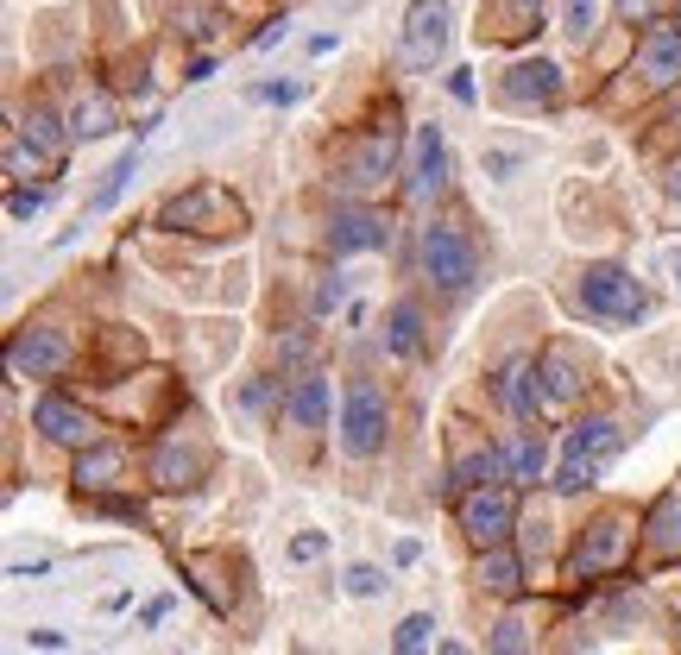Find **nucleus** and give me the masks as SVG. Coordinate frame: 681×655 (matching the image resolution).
Wrapping results in <instances>:
<instances>
[{
  "label": "nucleus",
  "mask_w": 681,
  "mask_h": 655,
  "mask_svg": "<svg viewBox=\"0 0 681 655\" xmlns=\"http://www.w3.org/2000/svg\"><path fill=\"white\" fill-rule=\"evenodd\" d=\"M341 296H348V278H341V271H329V278L316 284V315H329V309L341 303Z\"/></svg>",
  "instance_id": "32"
},
{
  "label": "nucleus",
  "mask_w": 681,
  "mask_h": 655,
  "mask_svg": "<svg viewBox=\"0 0 681 655\" xmlns=\"http://www.w3.org/2000/svg\"><path fill=\"white\" fill-rule=\"evenodd\" d=\"M158 221H164V228L221 233V228H240V202H228V195H221V190H190V195H171Z\"/></svg>",
  "instance_id": "7"
},
{
  "label": "nucleus",
  "mask_w": 681,
  "mask_h": 655,
  "mask_svg": "<svg viewBox=\"0 0 681 655\" xmlns=\"http://www.w3.org/2000/svg\"><path fill=\"white\" fill-rule=\"evenodd\" d=\"M429 643H435V617L429 612H410L404 624H398V636H391V649H429Z\"/></svg>",
  "instance_id": "29"
},
{
  "label": "nucleus",
  "mask_w": 681,
  "mask_h": 655,
  "mask_svg": "<svg viewBox=\"0 0 681 655\" xmlns=\"http://www.w3.org/2000/svg\"><path fill=\"white\" fill-rule=\"evenodd\" d=\"M492 649H530V636H524V624L518 617H505L499 631H492Z\"/></svg>",
  "instance_id": "35"
},
{
  "label": "nucleus",
  "mask_w": 681,
  "mask_h": 655,
  "mask_svg": "<svg viewBox=\"0 0 681 655\" xmlns=\"http://www.w3.org/2000/svg\"><path fill=\"white\" fill-rule=\"evenodd\" d=\"M499 480H505V454H499V447H473V454H461V461L448 466V492H454V498H468V492L499 485Z\"/></svg>",
  "instance_id": "16"
},
{
  "label": "nucleus",
  "mask_w": 681,
  "mask_h": 655,
  "mask_svg": "<svg viewBox=\"0 0 681 655\" xmlns=\"http://www.w3.org/2000/svg\"><path fill=\"white\" fill-rule=\"evenodd\" d=\"M499 454H505V480H518V485L543 480V466H549V442H543V435H511Z\"/></svg>",
  "instance_id": "21"
},
{
  "label": "nucleus",
  "mask_w": 681,
  "mask_h": 655,
  "mask_svg": "<svg viewBox=\"0 0 681 655\" xmlns=\"http://www.w3.org/2000/svg\"><path fill=\"white\" fill-rule=\"evenodd\" d=\"M404 63H417V70H435V58L448 51V0H417L404 13Z\"/></svg>",
  "instance_id": "6"
},
{
  "label": "nucleus",
  "mask_w": 681,
  "mask_h": 655,
  "mask_svg": "<svg viewBox=\"0 0 681 655\" xmlns=\"http://www.w3.org/2000/svg\"><path fill=\"white\" fill-rule=\"evenodd\" d=\"M284 416H291L297 429H322V423H329V379L303 372V379L284 391Z\"/></svg>",
  "instance_id": "18"
},
{
  "label": "nucleus",
  "mask_w": 681,
  "mask_h": 655,
  "mask_svg": "<svg viewBox=\"0 0 681 655\" xmlns=\"http://www.w3.org/2000/svg\"><path fill=\"white\" fill-rule=\"evenodd\" d=\"M278 353H284V366H303V360H310V334H291Z\"/></svg>",
  "instance_id": "38"
},
{
  "label": "nucleus",
  "mask_w": 681,
  "mask_h": 655,
  "mask_svg": "<svg viewBox=\"0 0 681 655\" xmlns=\"http://www.w3.org/2000/svg\"><path fill=\"white\" fill-rule=\"evenodd\" d=\"M511 523H518V498H511L505 485H480V492H468V498H461V530H468L480 548L505 542Z\"/></svg>",
  "instance_id": "5"
},
{
  "label": "nucleus",
  "mask_w": 681,
  "mask_h": 655,
  "mask_svg": "<svg viewBox=\"0 0 681 655\" xmlns=\"http://www.w3.org/2000/svg\"><path fill=\"white\" fill-rule=\"evenodd\" d=\"M624 548H631V536H624V523H619V517L593 523V536H581V548H574V574H581V580L605 574L612 561H624Z\"/></svg>",
  "instance_id": "15"
},
{
  "label": "nucleus",
  "mask_w": 681,
  "mask_h": 655,
  "mask_svg": "<svg viewBox=\"0 0 681 655\" xmlns=\"http://www.w3.org/2000/svg\"><path fill=\"white\" fill-rule=\"evenodd\" d=\"M562 32L568 39H593L600 32V0H562Z\"/></svg>",
  "instance_id": "28"
},
{
  "label": "nucleus",
  "mask_w": 681,
  "mask_h": 655,
  "mask_svg": "<svg viewBox=\"0 0 681 655\" xmlns=\"http://www.w3.org/2000/svg\"><path fill=\"white\" fill-rule=\"evenodd\" d=\"M505 101L511 108H555L562 101V70L549 58H524L505 70Z\"/></svg>",
  "instance_id": "9"
},
{
  "label": "nucleus",
  "mask_w": 681,
  "mask_h": 655,
  "mask_svg": "<svg viewBox=\"0 0 681 655\" xmlns=\"http://www.w3.org/2000/svg\"><path fill=\"white\" fill-rule=\"evenodd\" d=\"M423 278L435 290H448V296H461V290L473 284V246H468V233L454 228V221H429L423 228Z\"/></svg>",
  "instance_id": "4"
},
{
  "label": "nucleus",
  "mask_w": 681,
  "mask_h": 655,
  "mask_svg": "<svg viewBox=\"0 0 681 655\" xmlns=\"http://www.w3.org/2000/svg\"><path fill=\"white\" fill-rule=\"evenodd\" d=\"M537 379H543V372L530 366L524 353H518V360H505V366H499V379H492L499 404H505L511 416H518V423H530L537 410H549V404H543V385H537Z\"/></svg>",
  "instance_id": "13"
},
{
  "label": "nucleus",
  "mask_w": 681,
  "mask_h": 655,
  "mask_svg": "<svg viewBox=\"0 0 681 655\" xmlns=\"http://www.w3.org/2000/svg\"><path fill=\"white\" fill-rule=\"evenodd\" d=\"M537 372H543V404H549V410H555V404H568V397H581V385H587V379H581V366H574V353H568V347H555V353H549V360H543Z\"/></svg>",
  "instance_id": "20"
},
{
  "label": "nucleus",
  "mask_w": 681,
  "mask_h": 655,
  "mask_svg": "<svg viewBox=\"0 0 681 655\" xmlns=\"http://www.w3.org/2000/svg\"><path fill=\"white\" fill-rule=\"evenodd\" d=\"M303 95V82H266V89H259V101H297Z\"/></svg>",
  "instance_id": "39"
},
{
  "label": "nucleus",
  "mask_w": 681,
  "mask_h": 655,
  "mask_svg": "<svg viewBox=\"0 0 681 655\" xmlns=\"http://www.w3.org/2000/svg\"><path fill=\"white\" fill-rule=\"evenodd\" d=\"M385 341L398 360H410V353H423V309L417 303H391V328H385Z\"/></svg>",
  "instance_id": "24"
},
{
  "label": "nucleus",
  "mask_w": 681,
  "mask_h": 655,
  "mask_svg": "<svg viewBox=\"0 0 681 655\" xmlns=\"http://www.w3.org/2000/svg\"><path fill=\"white\" fill-rule=\"evenodd\" d=\"M63 360H70V347H63V334H51V328H26V334H13V347H7L13 379H51Z\"/></svg>",
  "instance_id": "10"
},
{
  "label": "nucleus",
  "mask_w": 681,
  "mask_h": 655,
  "mask_svg": "<svg viewBox=\"0 0 681 655\" xmlns=\"http://www.w3.org/2000/svg\"><path fill=\"white\" fill-rule=\"evenodd\" d=\"M385 391L372 385V379H353L348 397H341V447H348L353 461H372L379 447H385Z\"/></svg>",
  "instance_id": "3"
},
{
  "label": "nucleus",
  "mask_w": 681,
  "mask_h": 655,
  "mask_svg": "<svg viewBox=\"0 0 681 655\" xmlns=\"http://www.w3.org/2000/svg\"><path fill=\"white\" fill-rule=\"evenodd\" d=\"M139 171V145H127V152L114 158V171H108V183H101V195H96V209H108V202H114L120 190H127V177Z\"/></svg>",
  "instance_id": "30"
},
{
  "label": "nucleus",
  "mask_w": 681,
  "mask_h": 655,
  "mask_svg": "<svg viewBox=\"0 0 681 655\" xmlns=\"http://www.w3.org/2000/svg\"><path fill=\"white\" fill-rule=\"evenodd\" d=\"M152 480L164 485V492H183V485L202 480V447H183V442H164L152 461Z\"/></svg>",
  "instance_id": "19"
},
{
  "label": "nucleus",
  "mask_w": 681,
  "mask_h": 655,
  "mask_svg": "<svg viewBox=\"0 0 681 655\" xmlns=\"http://www.w3.org/2000/svg\"><path fill=\"white\" fill-rule=\"evenodd\" d=\"M32 164H44V158L32 152L26 139H13V145H7V171H13V177H26V171H32Z\"/></svg>",
  "instance_id": "36"
},
{
  "label": "nucleus",
  "mask_w": 681,
  "mask_h": 655,
  "mask_svg": "<svg viewBox=\"0 0 681 655\" xmlns=\"http://www.w3.org/2000/svg\"><path fill=\"white\" fill-rule=\"evenodd\" d=\"M234 404L240 410H266V404H272V385H266V379H247V385L234 391Z\"/></svg>",
  "instance_id": "33"
},
{
  "label": "nucleus",
  "mask_w": 681,
  "mask_h": 655,
  "mask_svg": "<svg viewBox=\"0 0 681 655\" xmlns=\"http://www.w3.org/2000/svg\"><path fill=\"white\" fill-rule=\"evenodd\" d=\"M442 190H448V139H442V127H417L410 133V195L429 202Z\"/></svg>",
  "instance_id": "8"
},
{
  "label": "nucleus",
  "mask_w": 681,
  "mask_h": 655,
  "mask_svg": "<svg viewBox=\"0 0 681 655\" xmlns=\"http://www.w3.org/2000/svg\"><path fill=\"white\" fill-rule=\"evenodd\" d=\"M638 77L657 82V89L681 82V26H675V20L650 26V32L638 39Z\"/></svg>",
  "instance_id": "11"
},
{
  "label": "nucleus",
  "mask_w": 681,
  "mask_h": 655,
  "mask_svg": "<svg viewBox=\"0 0 681 655\" xmlns=\"http://www.w3.org/2000/svg\"><path fill=\"white\" fill-rule=\"evenodd\" d=\"M20 139H26V145H32V152L44 158V164H51V158L63 152V127H58L51 114H44V108H32V114L20 120Z\"/></svg>",
  "instance_id": "26"
},
{
  "label": "nucleus",
  "mask_w": 681,
  "mask_h": 655,
  "mask_svg": "<svg viewBox=\"0 0 681 655\" xmlns=\"http://www.w3.org/2000/svg\"><path fill=\"white\" fill-rule=\"evenodd\" d=\"M322 548H329V536H297L291 542V561H316Z\"/></svg>",
  "instance_id": "37"
},
{
  "label": "nucleus",
  "mask_w": 681,
  "mask_h": 655,
  "mask_svg": "<svg viewBox=\"0 0 681 655\" xmlns=\"http://www.w3.org/2000/svg\"><path fill=\"white\" fill-rule=\"evenodd\" d=\"M379 586H385V574H379V567H353V574H348V593L353 598H372Z\"/></svg>",
  "instance_id": "34"
},
{
  "label": "nucleus",
  "mask_w": 681,
  "mask_h": 655,
  "mask_svg": "<svg viewBox=\"0 0 681 655\" xmlns=\"http://www.w3.org/2000/svg\"><path fill=\"white\" fill-rule=\"evenodd\" d=\"M624 447V435H619V423H605V416H593V423H581V429H568V442H562V466H555V492L562 498H574V492H587V485L600 480V466L612 461Z\"/></svg>",
  "instance_id": "1"
},
{
  "label": "nucleus",
  "mask_w": 681,
  "mask_h": 655,
  "mask_svg": "<svg viewBox=\"0 0 681 655\" xmlns=\"http://www.w3.org/2000/svg\"><path fill=\"white\" fill-rule=\"evenodd\" d=\"M391 240V228H385V214H372V209H334V221H329V246L334 252H379Z\"/></svg>",
  "instance_id": "14"
},
{
  "label": "nucleus",
  "mask_w": 681,
  "mask_h": 655,
  "mask_svg": "<svg viewBox=\"0 0 681 655\" xmlns=\"http://www.w3.org/2000/svg\"><path fill=\"white\" fill-rule=\"evenodd\" d=\"M537 13H543V0H511V20H518V32H524Z\"/></svg>",
  "instance_id": "41"
},
{
  "label": "nucleus",
  "mask_w": 681,
  "mask_h": 655,
  "mask_svg": "<svg viewBox=\"0 0 681 655\" xmlns=\"http://www.w3.org/2000/svg\"><path fill=\"white\" fill-rule=\"evenodd\" d=\"M487 171L499 177V183H505V177L518 171V152H487Z\"/></svg>",
  "instance_id": "40"
},
{
  "label": "nucleus",
  "mask_w": 681,
  "mask_h": 655,
  "mask_svg": "<svg viewBox=\"0 0 681 655\" xmlns=\"http://www.w3.org/2000/svg\"><path fill=\"white\" fill-rule=\"evenodd\" d=\"M650 542H657V555H681V492L657 504V517H650Z\"/></svg>",
  "instance_id": "27"
},
{
  "label": "nucleus",
  "mask_w": 681,
  "mask_h": 655,
  "mask_svg": "<svg viewBox=\"0 0 681 655\" xmlns=\"http://www.w3.org/2000/svg\"><path fill=\"white\" fill-rule=\"evenodd\" d=\"M581 309L593 315V322H612V328H638L643 322V290L638 278L624 265H587L581 271Z\"/></svg>",
  "instance_id": "2"
},
{
  "label": "nucleus",
  "mask_w": 681,
  "mask_h": 655,
  "mask_svg": "<svg viewBox=\"0 0 681 655\" xmlns=\"http://www.w3.org/2000/svg\"><path fill=\"white\" fill-rule=\"evenodd\" d=\"M70 133H77V139L114 133V108H108V95H82L77 108H70Z\"/></svg>",
  "instance_id": "25"
},
{
  "label": "nucleus",
  "mask_w": 681,
  "mask_h": 655,
  "mask_svg": "<svg viewBox=\"0 0 681 655\" xmlns=\"http://www.w3.org/2000/svg\"><path fill=\"white\" fill-rule=\"evenodd\" d=\"M448 89H454V101H473V70H454V77H448Z\"/></svg>",
  "instance_id": "42"
},
{
  "label": "nucleus",
  "mask_w": 681,
  "mask_h": 655,
  "mask_svg": "<svg viewBox=\"0 0 681 655\" xmlns=\"http://www.w3.org/2000/svg\"><path fill=\"white\" fill-rule=\"evenodd\" d=\"M391 158H398V145H391L385 133H372L367 145L348 158V190H353V195L379 190V183H385V171H391Z\"/></svg>",
  "instance_id": "17"
},
{
  "label": "nucleus",
  "mask_w": 681,
  "mask_h": 655,
  "mask_svg": "<svg viewBox=\"0 0 681 655\" xmlns=\"http://www.w3.org/2000/svg\"><path fill=\"white\" fill-rule=\"evenodd\" d=\"M480 586H487V593H499V598H511L518 586H524V567H518V555H505V548L492 542L487 555H480Z\"/></svg>",
  "instance_id": "23"
},
{
  "label": "nucleus",
  "mask_w": 681,
  "mask_h": 655,
  "mask_svg": "<svg viewBox=\"0 0 681 655\" xmlns=\"http://www.w3.org/2000/svg\"><path fill=\"white\" fill-rule=\"evenodd\" d=\"M669 278H675V290H681V246H669Z\"/></svg>",
  "instance_id": "44"
},
{
  "label": "nucleus",
  "mask_w": 681,
  "mask_h": 655,
  "mask_svg": "<svg viewBox=\"0 0 681 655\" xmlns=\"http://www.w3.org/2000/svg\"><path fill=\"white\" fill-rule=\"evenodd\" d=\"M114 485H120V447H82L77 492H114Z\"/></svg>",
  "instance_id": "22"
},
{
  "label": "nucleus",
  "mask_w": 681,
  "mask_h": 655,
  "mask_svg": "<svg viewBox=\"0 0 681 655\" xmlns=\"http://www.w3.org/2000/svg\"><path fill=\"white\" fill-rule=\"evenodd\" d=\"M32 429H39L44 442H58V447H89V442H96L89 410L63 404V397H39V404H32Z\"/></svg>",
  "instance_id": "12"
},
{
  "label": "nucleus",
  "mask_w": 681,
  "mask_h": 655,
  "mask_svg": "<svg viewBox=\"0 0 681 655\" xmlns=\"http://www.w3.org/2000/svg\"><path fill=\"white\" fill-rule=\"evenodd\" d=\"M44 202H51V190H13L7 195V214H13V221H32Z\"/></svg>",
  "instance_id": "31"
},
{
  "label": "nucleus",
  "mask_w": 681,
  "mask_h": 655,
  "mask_svg": "<svg viewBox=\"0 0 681 655\" xmlns=\"http://www.w3.org/2000/svg\"><path fill=\"white\" fill-rule=\"evenodd\" d=\"M650 7H657V0H619V13H624V20H643Z\"/></svg>",
  "instance_id": "43"
}]
</instances>
